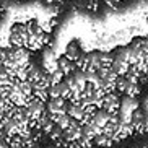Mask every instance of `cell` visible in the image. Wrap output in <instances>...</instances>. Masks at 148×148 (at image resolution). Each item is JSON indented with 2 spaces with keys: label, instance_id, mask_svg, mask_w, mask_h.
<instances>
[{
  "label": "cell",
  "instance_id": "1",
  "mask_svg": "<svg viewBox=\"0 0 148 148\" xmlns=\"http://www.w3.org/2000/svg\"><path fill=\"white\" fill-rule=\"evenodd\" d=\"M28 41H29V31H28L26 23H15L10 29V44L16 47L28 49Z\"/></svg>",
  "mask_w": 148,
  "mask_h": 148
}]
</instances>
